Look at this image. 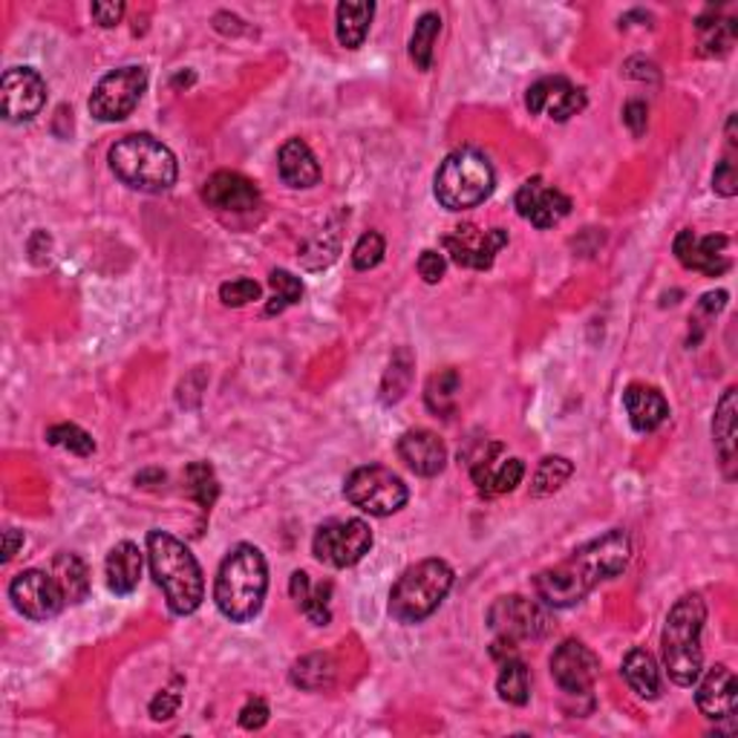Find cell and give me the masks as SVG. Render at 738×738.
<instances>
[{
  "instance_id": "1",
  "label": "cell",
  "mask_w": 738,
  "mask_h": 738,
  "mask_svg": "<svg viewBox=\"0 0 738 738\" xmlns=\"http://www.w3.org/2000/svg\"><path fill=\"white\" fill-rule=\"evenodd\" d=\"M631 539L624 528H615L592 543L580 545L568 559L537 574L534 588L545 606L568 609L592 595L603 580H611L629 566Z\"/></svg>"
},
{
  "instance_id": "2",
  "label": "cell",
  "mask_w": 738,
  "mask_h": 738,
  "mask_svg": "<svg viewBox=\"0 0 738 738\" xmlns=\"http://www.w3.org/2000/svg\"><path fill=\"white\" fill-rule=\"evenodd\" d=\"M265 588H269V566L263 552L249 543L237 545L231 548L216 574V609L234 624H249L263 609Z\"/></svg>"
},
{
  "instance_id": "3",
  "label": "cell",
  "mask_w": 738,
  "mask_h": 738,
  "mask_svg": "<svg viewBox=\"0 0 738 738\" xmlns=\"http://www.w3.org/2000/svg\"><path fill=\"white\" fill-rule=\"evenodd\" d=\"M148 557H151V572L165 592L173 615H194L205 597V580H202V568L191 548L171 537L168 530H151L148 534Z\"/></svg>"
},
{
  "instance_id": "4",
  "label": "cell",
  "mask_w": 738,
  "mask_h": 738,
  "mask_svg": "<svg viewBox=\"0 0 738 738\" xmlns=\"http://www.w3.org/2000/svg\"><path fill=\"white\" fill-rule=\"evenodd\" d=\"M110 171L115 173V180L133 191L162 194L176 185L180 168H176V156L171 153V148H165L148 133H133L110 148Z\"/></svg>"
},
{
  "instance_id": "5",
  "label": "cell",
  "mask_w": 738,
  "mask_h": 738,
  "mask_svg": "<svg viewBox=\"0 0 738 738\" xmlns=\"http://www.w3.org/2000/svg\"><path fill=\"white\" fill-rule=\"evenodd\" d=\"M704 620H707V606L701 595H684L667 615L660 646H664V667L678 687H692L701 678Z\"/></svg>"
},
{
  "instance_id": "6",
  "label": "cell",
  "mask_w": 738,
  "mask_h": 738,
  "mask_svg": "<svg viewBox=\"0 0 738 738\" xmlns=\"http://www.w3.org/2000/svg\"><path fill=\"white\" fill-rule=\"evenodd\" d=\"M451 586L453 568L445 559H422L410 566L390 592V615L402 624H422L424 617H431L442 606Z\"/></svg>"
},
{
  "instance_id": "7",
  "label": "cell",
  "mask_w": 738,
  "mask_h": 738,
  "mask_svg": "<svg viewBox=\"0 0 738 738\" xmlns=\"http://www.w3.org/2000/svg\"><path fill=\"white\" fill-rule=\"evenodd\" d=\"M494 180L496 176L488 156L476 148H462L442 162L433 194H436L442 209L467 211L488 200L491 191H494Z\"/></svg>"
},
{
  "instance_id": "8",
  "label": "cell",
  "mask_w": 738,
  "mask_h": 738,
  "mask_svg": "<svg viewBox=\"0 0 738 738\" xmlns=\"http://www.w3.org/2000/svg\"><path fill=\"white\" fill-rule=\"evenodd\" d=\"M344 496L364 514L390 516L407 505L410 491L402 476L393 474L390 467L366 465L346 476Z\"/></svg>"
},
{
  "instance_id": "9",
  "label": "cell",
  "mask_w": 738,
  "mask_h": 738,
  "mask_svg": "<svg viewBox=\"0 0 738 738\" xmlns=\"http://www.w3.org/2000/svg\"><path fill=\"white\" fill-rule=\"evenodd\" d=\"M373 530L364 519H330L315 530L312 552L317 563L332 568H350L370 554Z\"/></svg>"
},
{
  "instance_id": "10",
  "label": "cell",
  "mask_w": 738,
  "mask_h": 738,
  "mask_svg": "<svg viewBox=\"0 0 738 738\" xmlns=\"http://www.w3.org/2000/svg\"><path fill=\"white\" fill-rule=\"evenodd\" d=\"M144 90H148V70L144 67L133 64L113 70L95 84L93 95H90V113L99 122H122L137 110Z\"/></svg>"
},
{
  "instance_id": "11",
  "label": "cell",
  "mask_w": 738,
  "mask_h": 738,
  "mask_svg": "<svg viewBox=\"0 0 738 738\" xmlns=\"http://www.w3.org/2000/svg\"><path fill=\"white\" fill-rule=\"evenodd\" d=\"M488 626L496 631V640L519 644V640H539L552 626L548 611L537 600L510 595L499 597L488 609Z\"/></svg>"
},
{
  "instance_id": "12",
  "label": "cell",
  "mask_w": 738,
  "mask_h": 738,
  "mask_svg": "<svg viewBox=\"0 0 738 738\" xmlns=\"http://www.w3.org/2000/svg\"><path fill=\"white\" fill-rule=\"evenodd\" d=\"M9 597H12L14 609L29 620H38V624L61 615V609L67 606L64 588L58 586L52 572H41V568H29V572L18 574L9 583Z\"/></svg>"
},
{
  "instance_id": "13",
  "label": "cell",
  "mask_w": 738,
  "mask_h": 738,
  "mask_svg": "<svg viewBox=\"0 0 738 738\" xmlns=\"http://www.w3.org/2000/svg\"><path fill=\"white\" fill-rule=\"evenodd\" d=\"M508 243V231L502 229H479V225H459L451 234L442 237V245L451 254V260L462 269H476L485 272L491 269L502 249Z\"/></svg>"
},
{
  "instance_id": "14",
  "label": "cell",
  "mask_w": 738,
  "mask_h": 738,
  "mask_svg": "<svg viewBox=\"0 0 738 738\" xmlns=\"http://www.w3.org/2000/svg\"><path fill=\"white\" fill-rule=\"evenodd\" d=\"M47 104V84L32 67H12L0 81V108L12 124L32 122Z\"/></svg>"
},
{
  "instance_id": "15",
  "label": "cell",
  "mask_w": 738,
  "mask_h": 738,
  "mask_svg": "<svg viewBox=\"0 0 738 738\" xmlns=\"http://www.w3.org/2000/svg\"><path fill=\"white\" fill-rule=\"evenodd\" d=\"M600 675V660L580 640H563L552 655V678L568 696H586Z\"/></svg>"
},
{
  "instance_id": "16",
  "label": "cell",
  "mask_w": 738,
  "mask_h": 738,
  "mask_svg": "<svg viewBox=\"0 0 738 738\" xmlns=\"http://www.w3.org/2000/svg\"><path fill=\"white\" fill-rule=\"evenodd\" d=\"M514 205L519 216L528 220L530 225H537V229H552V225L563 223L572 214V200L554 185L539 180V176L528 180L516 191Z\"/></svg>"
},
{
  "instance_id": "17",
  "label": "cell",
  "mask_w": 738,
  "mask_h": 738,
  "mask_svg": "<svg viewBox=\"0 0 738 738\" xmlns=\"http://www.w3.org/2000/svg\"><path fill=\"white\" fill-rule=\"evenodd\" d=\"M525 108L534 115H548L554 122H566L586 108V93L568 79H543L528 87Z\"/></svg>"
},
{
  "instance_id": "18",
  "label": "cell",
  "mask_w": 738,
  "mask_h": 738,
  "mask_svg": "<svg viewBox=\"0 0 738 738\" xmlns=\"http://www.w3.org/2000/svg\"><path fill=\"white\" fill-rule=\"evenodd\" d=\"M730 240L721 237V234H712V237L698 240L689 229H684L675 240V257L681 260L684 269H692V272H701L707 277H718L730 269V260L725 257V249Z\"/></svg>"
},
{
  "instance_id": "19",
  "label": "cell",
  "mask_w": 738,
  "mask_h": 738,
  "mask_svg": "<svg viewBox=\"0 0 738 738\" xmlns=\"http://www.w3.org/2000/svg\"><path fill=\"white\" fill-rule=\"evenodd\" d=\"M502 453V445H488L482 451L479 459L471 467V476H474L476 488L485 496H499L510 494V491L523 482L525 465L523 459H496Z\"/></svg>"
},
{
  "instance_id": "20",
  "label": "cell",
  "mask_w": 738,
  "mask_h": 738,
  "mask_svg": "<svg viewBox=\"0 0 738 738\" xmlns=\"http://www.w3.org/2000/svg\"><path fill=\"white\" fill-rule=\"evenodd\" d=\"M202 200L216 211H237V214H245V211H254L260 205V191L254 182L245 180L243 173L220 171L205 182Z\"/></svg>"
},
{
  "instance_id": "21",
  "label": "cell",
  "mask_w": 738,
  "mask_h": 738,
  "mask_svg": "<svg viewBox=\"0 0 738 738\" xmlns=\"http://www.w3.org/2000/svg\"><path fill=\"white\" fill-rule=\"evenodd\" d=\"M398 456L416 476H438L447 465L445 442L424 427L407 431L398 438Z\"/></svg>"
},
{
  "instance_id": "22",
  "label": "cell",
  "mask_w": 738,
  "mask_h": 738,
  "mask_svg": "<svg viewBox=\"0 0 738 738\" xmlns=\"http://www.w3.org/2000/svg\"><path fill=\"white\" fill-rule=\"evenodd\" d=\"M698 710L704 712L712 721H725V718H732L738 710V684L736 675H732L730 667L725 664H718L712 667L710 673L704 675L701 687L696 692Z\"/></svg>"
},
{
  "instance_id": "23",
  "label": "cell",
  "mask_w": 738,
  "mask_h": 738,
  "mask_svg": "<svg viewBox=\"0 0 738 738\" xmlns=\"http://www.w3.org/2000/svg\"><path fill=\"white\" fill-rule=\"evenodd\" d=\"M626 413H629L631 427L638 433H655L660 424L669 418V404L660 395V390L646 387V384H631L624 393Z\"/></svg>"
},
{
  "instance_id": "24",
  "label": "cell",
  "mask_w": 738,
  "mask_h": 738,
  "mask_svg": "<svg viewBox=\"0 0 738 738\" xmlns=\"http://www.w3.org/2000/svg\"><path fill=\"white\" fill-rule=\"evenodd\" d=\"M280 180L289 188H315L321 182V165L303 139H289L277 153Z\"/></svg>"
},
{
  "instance_id": "25",
  "label": "cell",
  "mask_w": 738,
  "mask_h": 738,
  "mask_svg": "<svg viewBox=\"0 0 738 738\" xmlns=\"http://www.w3.org/2000/svg\"><path fill=\"white\" fill-rule=\"evenodd\" d=\"M108 586L113 595H133L142 580V554L137 543H119L108 554Z\"/></svg>"
},
{
  "instance_id": "26",
  "label": "cell",
  "mask_w": 738,
  "mask_h": 738,
  "mask_svg": "<svg viewBox=\"0 0 738 738\" xmlns=\"http://www.w3.org/2000/svg\"><path fill=\"white\" fill-rule=\"evenodd\" d=\"M289 592H292L294 603L301 606L303 615L312 620L315 626H326L332 620L330 611V595L332 586L330 583H321L317 588H312V580H309L306 572H294L292 583H289Z\"/></svg>"
},
{
  "instance_id": "27",
  "label": "cell",
  "mask_w": 738,
  "mask_h": 738,
  "mask_svg": "<svg viewBox=\"0 0 738 738\" xmlns=\"http://www.w3.org/2000/svg\"><path fill=\"white\" fill-rule=\"evenodd\" d=\"M624 678L640 698L655 701L660 696V673L655 658L646 649H631L624 658Z\"/></svg>"
},
{
  "instance_id": "28",
  "label": "cell",
  "mask_w": 738,
  "mask_h": 738,
  "mask_svg": "<svg viewBox=\"0 0 738 738\" xmlns=\"http://www.w3.org/2000/svg\"><path fill=\"white\" fill-rule=\"evenodd\" d=\"M52 577L58 580V586L64 588L67 603H81L90 592V574H87V566L81 563V557L75 554H55L50 563Z\"/></svg>"
},
{
  "instance_id": "29",
  "label": "cell",
  "mask_w": 738,
  "mask_h": 738,
  "mask_svg": "<svg viewBox=\"0 0 738 738\" xmlns=\"http://www.w3.org/2000/svg\"><path fill=\"white\" fill-rule=\"evenodd\" d=\"M736 390L730 387L721 395V402H718L716 407V418H712V436H716L718 456H721V462H725L727 467L736 462Z\"/></svg>"
},
{
  "instance_id": "30",
  "label": "cell",
  "mask_w": 738,
  "mask_h": 738,
  "mask_svg": "<svg viewBox=\"0 0 738 738\" xmlns=\"http://www.w3.org/2000/svg\"><path fill=\"white\" fill-rule=\"evenodd\" d=\"M375 7L373 3H341L337 7V41L346 50H358L370 32Z\"/></svg>"
},
{
  "instance_id": "31",
  "label": "cell",
  "mask_w": 738,
  "mask_h": 738,
  "mask_svg": "<svg viewBox=\"0 0 738 738\" xmlns=\"http://www.w3.org/2000/svg\"><path fill=\"white\" fill-rule=\"evenodd\" d=\"M496 692H499L502 701L516 704V707H523L528 704L530 698V673L525 667L523 660L510 655V658L502 660L499 678H496Z\"/></svg>"
},
{
  "instance_id": "32",
  "label": "cell",
  "mask_w": 738,
  "mask_h": 738,
  "mask_svg": "<svg viewBox=\"0 0 738 738\" xmlns=\"http://www.w3.org/2000/svg\"><path fill=\"white\" fill-rule=\"evenodd\" d=\"M332 681H335V664L330 655H306L292 667V684L306 692L332 687Z\"/></svg>"
},
{
  "instance_id": "33",
  "label": "cell",
  "mask_w": 738,
  "mask_h": 738,
  "mask_svg": "<svg viewBox=\"0 0 738 738\" xmlns=\"http://www.w3.org/2000/svg\"><path fill=\"white\" fill-rule=\"evenodd\" d=\"M438 32H442V18H438V12H424L416 21L413 38H410V58H413L416 70H431L433 47H436Z\"/></svg>"
},
{
  "instance_id": "34",
  "label": "cell",
  "mask_w": 738,
  "mask_h": 738,
  "mask_svg": "<svg viewBox=\"0 0 738 738\" xmlns=\"http://www.w3.org/2000/svg\"><path fill=\"white\" fill-rule=\"evenodd\" d=\"M462 390V378L456 370H442V373L433 375L427 381V390H424V402L427 407L436 413V416H447L456 407V398H459Z\"/></svg>"
},
{
  "instance_id": "35",
  "label": "cell",
  "mask_w": 738,
  "mask_h": 738,
  "mask_svg": "<svg viewBox=\"0 0 738 738\" xmlns=\"http://www.w3.org/2000/svg\"><path fill=\"white\" fill-rule=\"evenodd\" d=\"M410 381H413V355H410L407 350H398L393 355V361H390L384 381H381V402H402L404 393L410 390Z\"/></svg>"
},
{
  "instance_id": "36",
  "label": "cell",
  "mask_w": 738,
  "mask_h": 738,
  "mask_svg": "<svg viewBox=\"0 0 738 738\" xmlns=\"http://www.w3.org/2000/svg\"><path fill=\"white\" fill-rule=\"evenodd\" d=\"M185 491L200 508L211 510V505H214L216 496H220V482H216L214 467H211L209 462H194V465H188Z\"/></svg>"
},
{
  "instance_id": "37",
  "label": "cell",
  "mask_w": 738,
  "mask_h": 738,
  "mask_svg": "<svg viewBox=\"0 0 738 738\" xmlns=\"http://www.w3.org/2000/svg\"><path fill=\"white\" fill-rule=\"evenodd\" d=\"M574 465L563 456H548V459L539 462L537 474H534V482H530V496H548L554 491H559L572 479Z\"/></svg>"
},
{
  "instance_id": "38",
  "label": "cell",
  "mask_w": 738,
  "mask_h": 738,
  "mask_svg": "<svg viewBox=\"0 0 738 738\" xmlns=\"http://www.w3.org/2000/svg\"><path fill=\"white\" fill-rule=\"evenodd\" d=\"M269 283H272L274 289V297L272 303L265 306V315H280V312H286L294 303H301L303 283L294 277V274H289L286 269H274V272L269 274Z\"/></svg>"
},
{
  "instance_id": "39",
  "label": "cell",
  "mask_w": 738,
  "mask_h": 738,
  "mask_svg": "<svg viewBox=\"0 0 738 738\" xmlns=\"http://www.w3.org/2000/svg\"><path fill=\"white\" fill-rule=\"evenodd\" d=\"M337 249H341V234H337V225H326V229H321L315 234V237L309 240L306 245H303V265L309 269V263L315 260V265L312 269H323V265H330L332 260L337 257Z\"/></svg>"
},
{
  "instance_id": "40",
  "label": "cell",
  "mask_w": 738,
  "mask_h": 738,
  "mask_svg": "<svg viewBox=\"0 0 738 738\" xmlns=\"http://www.w3.org/2000/svg\"><path fill=\"white\" fill-rule=\"evenodd\" d=\"M47 438H50V445L64 447L72 456H93L95 451L93 436L81 431V427H75V424H55V427L47 431Z\"/></svg>"
},
{
  "instance_id": "41",
  "label": "cell",
  "mask_w": 738,
  "mask_h": 738,
  "mask_svg": "<svg viewBox=\"0 0 738 738\" xmlns=\"http://www.w3.org/2000/svg\"><path fill=\"white\" fill-rule=\"evenodd\" d=\"M381 260H384V237H381L378 231H366L364 237L355 243V249H352V265L358 272H370Z\"/></svg>"
},
{
  "instance_id": "42",
  "label": "cell",
  "mask_w": 738,
  "mask_h": 738,
  "mask_svg": "<svg viewBox=\"0 0 738 738\" xmlns=\"http://www.w3.org/2000/svg\"><path fill=\"white\" fill-rule=\"evenodd\" d=\"M220 301L234 309L245 306V303L251 301H260V283H254V280L249 277H237L231 280V283H223V286H220Z\"/></svg>"
},
{
  "instance_id": "43",
  "label": "cell",
  "mask_w": 738,
  "mask_h": 738,
  "mask_svg": "<svg viewBox=\"0 0 738 738\" xmlns=\"http://www.w3.org/2000/svg\"><path fill=\"white\" fill-rule=\"evenodd\" d=\"M712 188H716V194H721V196H736L738 173H736V162H732V156H725L721 162H718L716 173H712Z\"/></svg>"
},
{
  "instance_id": "44",
  "label": "cell",
  "mask_w": 738,
  "mask_h": 738,
  "mask_svg": "<svg viewBox=\"0 0 738 738\" xmlns=\"http://www.w3.org/2000/svg\"><path fill=\"white\" fill-rule=\"evenodd\" d=\"M180 704H182V696L176 692V689H162V692H159V696L151 701L153 721H168V718H173L176 712H180Z\"/></svg>"
},
{
  "instance_id": "45",
  "label": "cell",
  "mask_w": 738,
  "mask_h": 738,
  "mask_svg": "<svg viewBox=\"0 0 738 738\" xmlns=\"http://www.w3.org/2000/svg\"><path fill=\"white\" fill-rule=\"evenodd\" d=\"M265 721H269V704H265L263 698H251L243 710H240V725H243L245 730H260V727H265Z\"/></svg>"
},
{
  "instance_id": "46",
  "label": "cell",
  "mask_w": 738,
  "mask_h": 738,
  "mask_svg": "<svg viewBox=\"0 0 738 738\" xmlns=\"http://www.w3.org/2000/svg\"><path fill=\"white\" fill-rule=\"evenodd\" d=\"M418 274L424 277V283H438L445 277V254L438 251H422L418 257Z\"/></svg>"
},
{
  "instance_id": "47",
  "label": "cell",
  "mask_w": 738,
  "mask_h": 738,
  "mask_svg": "<svg viewBox=\"0 0 738 738\" xmlns=\"http://www.w3.org/2000/svg\"><path fill=\"white\" fill-rule=\"evenodd\" d=\"M646 115H649V108H646L644 101H629V104H626L624 122H626V128L635 133V137H644Z\"/></svg>"
},
{
  "instance_id": "48",
  "label": "cell",
  "mask_w": 738,
  "mask_h": 738,
  "mask_svg": "<svg viewBox=\"0 0 738 738\" xmlns=\"http://www.w3.org/2000/svg\"><path fill=\"white\" fill-rule=\"evenodd\" d=\"M124 3H93V18L99 27H115L122 21Z\"/></svg>"
},
{
  "instance_id": "49",
  "label": "cell",
  "mask_w": 738,
  "mask_h": 738,
  "mask_svg": "<svg viewBox=\"0 0 738 738\" xmlns=\"http://www.w3.org/2000/svg\"><path fill=\"white\" fill-rule=\"evenodd\" d=\"M725 306H727V292H707L701 297V303H698V309L707 312V315H718Z\"/></svg>"
},
{
  "instance_id": "50",
  "label": "cell",
  "mask_w": 738,
  "mask_h": 738,
  "mask_svg": "<svg viewBox=\"0 0 738 738\" xmlns=\"http://www.w3.org/2000/svg\"><path fill=\"white\" fill-rule=\"evenodd\" d=\"M23 545V534L18 528H7V534H3V563H9V559L18 554V548Z\"/></svg>"
}]
</instances>
